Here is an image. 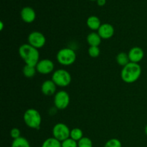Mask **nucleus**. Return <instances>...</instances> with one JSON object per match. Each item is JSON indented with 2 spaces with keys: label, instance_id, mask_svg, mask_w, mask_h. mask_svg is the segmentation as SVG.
Returning <instances> with one entry per match:
<instances>
[{
  "label": "nucleus",
  "instance_id": "nucleus-1",
  "mask_svg": "<svg viewBox=\"0 0 147 147\" xmlns=\"http://www.w3.org/2000/svg\"><path fill=\"white\" fill-rule=\"evenodd\" d=\"M19 55L25 65L36 66L40 61V53L35 47L30 44H23L19 47Z\"/></svg>",
  "mask_w": 147,
  "mask_h": 147
},
{
  "label": "nucleus",
  "instance_id": "nucleus-2",
  "mask_svg": "<svg viewBox=\"0 0 147 147\" xmlns=\"http://www.w3.org/2000/svg\"><path fill=\"white\" fill-rule=\"evenodd\" d=\"M142 75V67L139 63H129L123 67L121 78L126 83H134L137 81Z\"/></svg>",
  "mask_w": 147,
  "mask_h": 147
},
{
  "label": "nucleus",
  "instance_id": "nucleus-3",
  "mask_svg": "<svg viewBox=\"0 0 147 147\" xmlns=\"http://www.w3.org/2000/svg\"><path fill=\"white\" fill-rule=\"evenodd\" d=\"M23 120L27 127L38 130L41 126L42 116L36 109H28L23 115Z\"/></svg>",
  "mask_w": 147,
  "mask_h": 147
},
{
  "label": "nucleus",
  "instance_id": "nucleus-4",
  "mask_svg": "<svg viewBox=\"0 0 147 147\" xmlns=\"http://www.w3.org/2000/svg\"><path fill=\"white\" fill-rule=\"evenodd\" d=\"M76 53L74 50L70 47L62 48L57 52V58L59 64L63 66H69L73 65L76 60Z\"/></svg>",
  "mask_w": 147,
  "mask_h": 147
},
{
  "label": "nucleus",
  "instance_id": "nucleus-5",
  "mask_svg": "<svg viewBox=\"0 0 147 147\" xmlns=\"http://www.w3.org/2000/svg\"><path fill=\"white\" fill-rule=\"evenodd\" d=\"M52 80L59 87L65 88L70 84L72 80L71 75L68 71L64 69H58L53 73Z\"/></svg>",
  "mask_w": 147,
  "mask_h": 147
},
{
  "label": "nucleus",
  "instance_id": "nucleus-6",
  "mask_svg": "<svg viewBox=\"0 0 147 147\" xmlns=\"http://www.w3.org/2000/svg\"><path fill=\"white\" fill-rule=\"evenodd\" d=\"M52 133H53V137L55 138L56 139L62 142L70 138V129L65 123H57L53 126Z\"/></svg>",
  "mask_w": 147,
  "mask_h": 147
},
{
  "label": "nucleus",
  "instance_id": "nucleus-7",
  "mask_svg": "<svg viewBox=\"0 0 147 147\" xmlns=\"http://www.w3.org/2000/svg\"><path fill=\"white\" fill-rule=\"evenodd\" d=\"M70 95L65 90H60L55 94L54 105L58 110L67 109L70 104Z\"/></svg>",
  "mask_w": 147,
  "mask_h": 147
},
{
  "label": "nucleus",
  "instance_id": "nucleus-8",
  "mask_svg": "<svg viewBox=\"0 0 147 147\" xmlns=\"http://www.w3.org/2000/svg\"><path fill=\"white\" fill-rule=\"evenodd\" d=\"M27 42L28 44L38 50L45 46L46 43V37L40 32L33 31L29 34Z\"/></svg>",
  "mask_w": 147,
  "mask_h": 147
},
{
  "label": "nucleus",
  "instance_id": "nucleus-9",
  "mask_svg": "<svg viewBox=\"0 0 147 147\" xmlns=\"http://www.w3.org/2000/svg\"><path fill=\"white\" fill-rule=\"evenodd\" d=\"M35 67L37 73L42 75H47L51 73L54 70L55 64L52 60L49 59H42L40 60Z\"/></svg>",
  "mask_w": 147,
  "mask_h": 147
},
{
  "label": "nucleus",
  "instance_id": "nucleus-10",
  "mask_svg": "<svg viewBox=\"0 0 147 147\" xmlns=\"http://www.w3.org/2000/svg\"><path fill=\"white\" fill-rule=\"evenodd\" d=\"M98 33L102 39L108 40V39L111 38L114 35V27L109 23H103L98 30Z\"/></svg>",
  "mask_w": 147,
  "mask_h": 147
},
{
  "label": "nucleus",
  "instance_id": "nucleus-11",
  "mask_svg": "<svg viewBox=\"0 0 147 147\" xmlns=\"http://www.w3.org/2000/svg\"><path fill=\"white\" fill-rule=\"evenodd\" d=\"M131 63H139L144 57V52L140 47H134L128 53Z\"/></svg>",
  "mask_w": 147,
  "mask_h": 147
},
{
  "label": "nucleus",
  "instance_id": "nucleus-12",
  "mask_svg": "<svg viewBox=\"0 0 147 147\" xmlns=\"http://www.w3.org/2000/svg\"><path fill=\"white\" fill-rule=\"evenodd\" d=\"M20 17L23 22L25 23H32L36 19V12L33 8L30 7H25L22 9L20 11Z\"/></svg>",
  "mask_w": 147,
  "mask_h": 147
},
{
  "label": "nucleus",
  "instance_id": "nucleus-13",
  "mask_svg": "<svg viewBox=\"0 0 147 147\" xmlns=\"http://www.w3.org/2000/svg\"><path fill=\"white\" fill-rule=\"evenodd\" d=\"M57 86L52 80H46L41 86V91L45 96H51L56 93Z\"/></svg>",
  "mask_w": 147,
  "mask_h": 147
},
{
  "label": "nucleus",
  "instance_id": "nucleus-14",
  "mask_svg": "<svg viewBox=\"0 0 147 147\" xmlns=\"http://www.w3.org/2000/svg\"><path fill=\"white\" fill-rule=\"evenodd\" d=\"M86 40H87L88 44L90 45V47H92V46L98 47L100 43H101L102 38L100 37L98 32H92L89 33L88 34L87 37H86Z\"/></svg>",
  "mask_w": 147,
  "mask_h": 147
},
{
  "label": "nucleus",
  "instance_id": "nucleus-15",
  "mask_svg": "<svg viewBox=\"0 0 147 147\" xmlns=\"http://www.w3.org/2000/svg\"><path fill=\"white\" fill-rule=\"evenodd\" d=\"M86 24L90 30H93V31H96V30H98L100 27L101 26V22H100V19L96 16H90L87 19L86 21Z\"/></svg>",
  "mask_w": 147,
  "mask_h": 147
},
{
  "label": "nucleus",
  "instance_id": "nucleus-16",
  "mask_svg": "<svg viewBox=\"0 0 147 147\" xmlns=\"http://www.w3.org/2000/svg\"><path fill=\"white\" fill-rule=\"evenodd\" d=\"M116 62L120 66L124 67L126 65L130 63L128 53H124V52H121L116 56Z\"/></svg>",
  "mask_w": 147,
  "mask_h": 147
},
{
  "label": "nucleus",
  "instance_id": "nucleus-17",
  "mask_svg": "<svg viewBox=\"0 0 147 147\" xmlns=\"http://www.w3.org/2000/svg\"><path fill=\"white\" fill-rule=\"evenodd\" d=\"M11 147H30L29 141L23 136H20L18 139L13 140Z\"/></svg>",
  "mask_w": 147,
  "mask_h": 147
},
{
  "label": "nucleus",
  "instance_id": "nucleus-18",
  "mask_svg": "<svg viewBox=\"0 0 147 147\" xmlns=\"http://www.w3.org/2000/svg\"><path fill=\"white\" fill-rule=\"evenodd\" d=\"M22 73L26 78H31L35 76L36 73H37V69H36L35 66L25 65L22 69Z\"/></svg>",
  "mask_w": 147,
  "mask_h": 147
},
{
  "label": "nucleus",
  "instance_id": "nucleus-19",
  "mask_svg": "<svg viewBox=\"0 0 147 147\" xmlns=\"http://www.w3.org/2000/svg\"><path fill=\"white\" fill-rule=\"evenodd\" d=\"M41 147H62L61 142L54 137L47 138L43 142Z\"/></svg>",
  "mask_w": 147,
  "mask_h": 147
},
{
  "label": "nucleus",
  "instance_id": "nucleus-20",
  "mask_svg": "<svg viewBox=\"0 0 147 147\" xmlns=\"http://www.w3.org/2000/svg\"><path fill=\"white\" fill-rule=\"evenodd\" d=\"M83 137V132L79 128H74V129L70 130V138H71L73 140L78 142L80 141L82 138Z\"/></svg>",
  "mask_w": 147,
  "mask_h": 147
},
{
  "label": "nucleus",
  "instance_id": "nucleus-21",
  "mask_svg": "<svg viewBox=\"0 0 147 147\" xmlns=\"http://www.w3.org/2000/svg\"><path fill=\"white\" fill-rule=\"evenodd\" d=\"M78 147H93V142L90 138L83 136L78 142Z\"/></svg>",
  "mask_w": 147,
  "mask_h": 147
},
{
  "label": "nucleus",
  "instance_id": "nucleus-22",
  "mask_svg": "<svg viewBox=\"0 0 147 147\" xmlns=\"http://www.w3.org/2000/svg\"><path fill=\"white\" fill-rule=\"evenodd\" d=\"M103 147H122V144L119 139L113 138L107 141Z\"/></svg>",
  "mask_w": 147,
  "mask_h": 147
},
{
  "label": "nucleus",
  "instance_id": "nucleus-23",
  "mask_svg": "<svg viewBox=\"0 0 147 147\" xmlns=\"http://www.w3.org/2000/svg\"><path fill=\"white\" fill-rule=\"evenodd\" d=\"M88 53L90 57H93V58H96L98 57L100 54V50L99 47H95V46H92V47H89Z\"/></svg>",
  "mask_w": 147,
  "mask_h": 147
},
{
  "label": "nucleus",
  "instance_id": "nucleus-24",
  "mask_svg": "<svg viewBox=\"0 0 147 147\" xmlns=\"http://www.w3.org/2000/svg\"><path fill=\"white\" fill-rule=\"evenodd\" d=\"M62 147H78V142L71 138L65 139L61 142Z\"/></svg>",
  "mask_w": 147,
  "mask_h": 147
},
{
  "label": "nucleus",
  "instance_id": "nucleus-25",
  "mask_svg": "<svg viewBox=\"0 0 147 147\" xmlns=\"http://www.w3.org/2000/svg\"><path fill=\"white\" fill-rule=\"evenodd\" d=\"M10 136L14 139H18L21 136V132H20V130L17 128H13V129H11L10 131Z\"/></svg>",
  "mask_w": 147,
  "mask_h": 147
},
{
  "label": "nucleus",
  "instance_id": "nucleus-26",
  "mask_svg": "<svg viewBox=\"0 0 147 147\" xmlns=\"http://www.w3.org/2000/svg\"><path fill=\"white\" fill-rule=\"evenodd\" d=\"M96 2H97V4L98 6L103 7V6H104L106 4V0H97Z\"/></svg>",
  "mask_w": 147,
  "mask_h": 147
},
{
  "label": "nucleus",
  "instance_id": "nucleus-27",
  "mask_svg": "<svg viewBox=\"0 0 147 147\" xmlns=\"http://www.w3.org/2000/svg\"><path fill=\"white\" fill-rule=\"evenodd\" d=\"M0 24H1V28H0V30H3V27H4V25H3V22H0Z\"/></svg>",
  "mask_w": 147,
  "mask_h": 147
},
{
  "label": "nucleus",
  "instance_id": "nucleus-28",
  "mask_svg": "<svg viewBox=\"0 0 147 147\" xmlns=\"http://www.w3.org/2000/svg\"><path fill=\"white\" fill-rule=\"evenodd\" d=\"M144 131H145V134L147 136V124H146V126H145V129H144Z\"/></svg>",
  "mask_w": 147,
  "mask_h": 147
},
{
  "label": "nucleus",
  "instance_id": "nucleus-29",
  "mask_svg": "<svg viewBox=\"0 0 147 147\" xmlns=\"http://www.w3.org/2000/svg\"><path fill=\"white\" fill-rule=\"evenodd\" d=\"M90 1H97V0H90Z\"/></svg>",
  "mask_w": 147,
  "mask_h": 147
}]
</instances>
